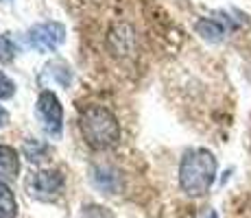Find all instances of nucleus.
I'll return each mask as SVG.
<instances>
[{
	"label": "nucleus",
	"mask_w": 251,
	"mask_h": 218,
	"mask_svg": "<svg viewBox=\"0 0 251 218\" xmlns=\"http://www.w3.org/2000/svg\"><path fill=\"white\" fill-rule=\"evenodd\" d=\"M216 179V157L207 148H190L179 164V186L188 196H203Z\"/></svg>",
	"instance_id": "nucleus-1"
},
{
	"label": "nucleus",
	"mask_w": 251,
	"mask_h": 218,
	"mask_svg": "<svg viewBox=\"0 0 251 218\" xmlns=\"http://www.w3.org/2000/svg\"><path fill=\"white\" fill-rule=\"evenodd\" d=\"M79 129L85 144L94 151H105L114 146L120 138V127L116 116L103 105H90L79 114Z\"/></svg>",
	"instance_id": "nucleus-2"
},
{
	"label": "nucleus",
	"mask_w": 251,
	"mask_h": 218,
	"mask_svg": "<svg viewBox=\"0 0 251 218\" xmlns=\"http://www.w3.org/2000/svg\"><path fill=\"white\" fill-rule=\"evenodd\" d=\"M26 42L37 52H52L66 42V26L59 22H44L26 33Z\"/></svg>",
	"instance_id": "nucleus-3"
},
{
	"label": "nucleus",
	"mask_w": 251,
	"mask_h": 218,
	"mask_svg": "<svg viewBox=\"0 0 251 218\" xmlns=\"http://www.w3.org/2000/svg\"><path fill=\"white\" fill-rule=\"evenodd\" d=\"M37 116L42 120V127L48 135L59 138L61 135V124H64V109H61L59 98L55 96V92L46 90L37 98Z\"/></svg>",
	"instance_id": "nucleus-4"
},
{
	"label": "nucleus",
	"mask_w": 251,
	"mask_h": 218,
	"mask_svg": "<svg viewBox=\"0 0 251 218\" xmlns=\"http://www.w3.org/2000/svg\"><path fill=\"white\" fill-rule=\"evenodd\" d=\"M61 188H64V177L57 170H40L35 172L33 181H28V190H33V194L42 201L59 196Z\"/></svg>",
	"instance_id": "nucleus-5"
},
{
	"label": "nucleus",
	"mask_w": 251,
	"mask_h": 218,
	"mask_svg": "<svg viewBox=\"0 0 251 218\" xmlns=\"http://www.w3.org/2000/svg\"><path fill=\"white\" fill-rule=\"evenodd\" d=\"M20 172V159L18 153L7 144H0V181H13Z\"/></svg>",
	"instance_id": "nucleus-6"
},
{
	"label": "nucleus",
	"mask_w": 251,
	"mask_h": 218,
	"mask_svg": "<svg viewBox=\"0 0 251 218\" xmlns=\"http://www.w3.org/2000/svg\"><path fill=\"white\" fill-rule=\"evenodd\" d=\"M18 216V203L13 196L11 188L4 181H0V218H16Z\"/></svg>",
	"instance_id": "nucleus-7"
},
{
	"label": "nucleus",
	"mask_w": 251,
	"mask_h": 218,
	"mask_svg": "<svg viewBox=\"0 0 251 218\" xmlns=\"http://www.w3.org/2000/svg\"><path fill=\"white\" fill-rule=\"evenodd\" d=\"M195 28H197V33H199L203 40L207 42H219L221 37L225 35V28L221 26L219 22H214V20H210V18H203V20H199L195 24Z\"/></svg>",
	"instance_id": "nucleus-8"
},
{
	"label": "nucleus",
	"mask_w": 251,
	"mask_h": 218,
	"mask_svg": "<svg viewBox=\"0 0 251 218\" xmlns=\"http://www.w3.org/2000/svg\"><path fill=\"white\" fill-rule=\"evenodd\" d=\"M24 153H26V157L31 159V162H42V159L46 157L48 148L42 142H37V140H26V142H24Z\"/></svg>",
	"instance_id": "nucleus-9"
},
{
	"label": "nucleus",
	"mask_w": 251,
	"mask_h": 218,
	"mask_svg": "<svg viewBox=\"0 0 251 218\" xmlns=\"http://www.w3.org/2000/svg\"><path fill=\"white\" fill-rule=\"evenodd\" d=\"M13 57H16V44L9 40V35L4 33L2 37H0V61H11Z\"/></svg>",
	"instance_id": "nucleus-10"
},
{
	"label": "nucleus",
	"mask_w": 251,
	"mask_h": 218,
	"mask_svg": "<svg viewBox=\"0 0 251 218\" xmlns=\"http://www.w3.org/2000/svg\"><path fill=\"white\" fill-rule=\"evenodd\" d=\"M81 218H114L112 214H109L105 207H99V205H88L83 210V214H81Z\"/></svg>",
	"instance_id": "nucleus-11"
},
{
	"label": "nucleus",
	"mask_w": 251,
	"mask_h": 218,
	"mask_svg": "<svg viewBox=\"0 0 251 218\" xmlns=\"http://www.w3.org/2000/svg\"><path fill=\"white\" fill-rule=\"evenodd\" d=\"M13 92H16V85L0 72V98H9V96H13Z\"/></svg>",
	"instance_id": "nucleus-12"
},
{
	"label": "nucleus",
	"mask_w": 251,
	"mask_h": 218,
	"mask_svg": "<svg viewBox=\"0 0 251 218\" xmlns=\"http://www.w3.org/2000/svg\"><path fill=\"white\" fill-rule=\"evenodd\" d=\"M7 124H9V111L4 107H0V129L7 127Z\"/></svg>",
	"instance_id": "nucleus-13"
},
{
	"label": "nucleus",
	"mask_w": 251,
	"mask_h": 218,
	"mask_svg": "<svg viewBox=\"0 0 251 218\" xmlns=\"http://www.w3.org/2000/svg\"><path fill=\"white\" fill-rule=\"evenodd\" d=\"M203 218H219V216H216V212H214V210H210V212H207V214H205Z\"/></svg>",
	"instance_id": "nucleus-14"
}]
</instances>
